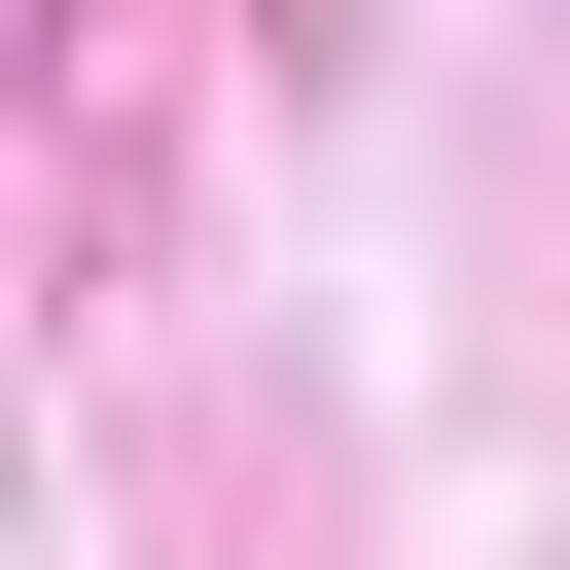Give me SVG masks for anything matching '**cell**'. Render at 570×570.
Wrapping results in <instances>:
<instances>
[]
</instances>
